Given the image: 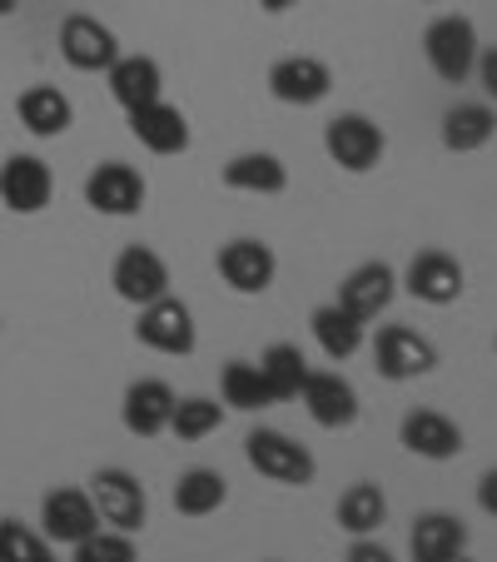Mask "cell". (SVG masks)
<instances>
[{
  "instance_id": "cell-1",
  "label": "cell",
  "mask_w": 497,
  "mask_h": 562,
  "mask_svg": "<svg viewBox=\"0 0 497 562\" xmlns=\"http://www.w3.org/2000/svg\"><path fill=\"white\" fill-rule=\"evenodd\" d=\"M244 458H249V468L259 477L279 483V488H308L318 477V458L298 438L279 434V428H255V434L244 438Z\"/></svg>"
},
{
  "instance_id": "cell-2",
  "label": "cell",
  "mask_w": 497,
  "mask_h": 562,
  "mask_svg": "<svg viewBox=\"0 0 497 562\" xmlns=\"http://www.w3.org/2000/svg\"><path fill=\"white\" fill-rule=\"evenodd\" d=\"M477 50H483V45H477V31L467 15H438V21L423 31V60L433 65V75L443 86L473 80Z\"/></svg>"
},
{
  "instance_id": "cell-3",
  "label": "cell",
  "mask_w": 497,
  "mask_h": 562,
  "mask_svg": "<svg viewBox=\"0 0 497 562\" xmlns=\"http://www.w3.org/2000/svg\"><path fill=\"white\" fill-rule=\"evenodd\" d=\"M90 503H95L100 522L105 528H120V532H139L149 522V493L129 468H95L90 477Z\"/></svg>"
},
{
  "instance_id": "cell-4",
  "label": "cell",
  "mask_w": 497,
  "mask_h": 562,
  "mask_svg": "<svg viewBox=\"0 0 497 562\" xmlns=\"http://www.w3.org/2000/svg\"><path fill=\"white\" fill-rule=\"evenodd\" d=\"M135 339L155 353H170V359H190L194 344H200V329H194V314L184 299L165 294L155 304L139 308V324H135Z\"/></svg>"
},
{
  "instance_id": "cell-5",
  "label": "cell",
  "mask_w": 497,
  "mask_h": 562,
  "mask_svg": "<svg viewBox=\"0 0 497 562\" xmlns=\"http://www.w3.org/2000/svg\"><path fill=\"white\" fill-rule=\"evenodd\" d=\"M324 149H328V159H334L339 170H349V175H369L373 165L383 159L388 139H383V130L373 125L369 115L349 110V115H334V120L324 125Z\"/></svg>"
},
{
  "instance_id": "cell-6",
  "label": "cell",
  "mask_w": 497,
  "mask_h": 562,
  "mask_svg": "<svg viewBox=\"0 0 497 562\" xmlns=\"http://www.w3.org/2000/svg\"><path fill=\"white\" fill-rule=\"evenodd\" d=\"M298 404L308 408L318 428L328 434H343V428L359 424V389L343 379L339 369H308L304 389H298Z\"/></svg>"
},
{
  "instance_id": "cell-7",
  "label": "cell",
  "mask_w": 497,
  "mask_h": 562,
  "mask_svg": "<svg viewBox=\"0 0 497 562\" xmlns=\"http://www.w3.org/2000/svg\"><path fill=\"white\" fill-rule=\"evenodd\" d=\"M373 369L388 383L423 379V373L438 369V349H433V339H423L418 329L388 324V329H379V339H373Z\"/></svg>"
},
{
  "instance_id": "cell-8",
  "label": "cell",
  "mask_w": 497,
  "mask_h": 562,
  "mask_svg": "<svg viewBox=\"0 0 497 562\" xmlns=\"http://www.w3.org/2000/svg\"><path fill=\"white\" fill-rule=\"evenodd\" d=\"M398 284L408 289L418 304L448 308V304H458V299H463L467 274H463V265H458L448 249H418V255L408 259V269H403Z\"/></svg>"
},
{
  "instance_id": "cell-9",
  "label": "cell",
  "mask_w": 497,
  "mask_h": 562,
  "mask_svg": "<svg viewBox=\"0 0 497 562\" xmlns=\"http://www.w3.org/2000/svg\"><path fill=\"white\" fill-rule=\"evenodd\" d=\"M145 175L135 170V165H125V159H105V165H95L86 180V204L95 214H110V220H129V214L145 210Z\"/></svg>"
},
{
  "instance_id": "cell-10",
  "label": "cell",
  "mask_w": 497,
  "mask_h": 562,
  "mask_svg": "<svg viewBox=\"0 0 497 562\" xmlns=\"http://www.w3.org/2000/svg\"><path fill=\"white\" fill-rule=\"evenodd\" d=\"M214 269L219 279L234 289V294H269V284L279 279V255L264 245V239H229L214 255Z\"/></svg>"
},
{
  "instance_id": "cell-11",
  "label": "cell",
  "mask_w": 497,
  "mask_h": 562,
  "mask_svg": "<svg viewBox=\"0 0 497 562\" xmlns=\"http://www.w3.org/2000/svg\"><path fill=\"white\" fill-rule=\"evenodd\" d=\"M60 55H65L70 70L100 75L120 60V41L100 15H65L60 21Z\"/></svg>"
},
{
  "instance_id": "cell-12",
  "label": "cell",
  "mask_w": 497,
  "mask_h": 562,
  "mask_svg": "<svg viewBox=\"0 0 497 562\" xmlns=\"http://www.w3.org/2000/svg\"><path fill=\"white\" fill-rule=\"evenodd\" d=\"M100 528V513L86 488H50L41 503V532L50 548H75Z\"/></svg>"
},
{
  "instance_id": "cell-13",
  "label": "cell",
  "mask_w": 497,
  "mask_h": 562,
  "mask_svg": "<svg viewBox=\"0 0 497 562\" xmlns=\"http://www.w3.org/2000/svg\"><path fill=\"white\" fill-rule=\"evenodd\" d=\"M328 90H334V70L318 55H284V60L269 65V95L279 105L308 110L318 100H328Z\"/></svg>"
},
{
  "instance_id": "cell-14",
  "label": "cell",
  "mask_w": 497,
  "mask_h": 562,
  "mask_svg": "<svg viewBox=\"0 0 497 562\" xmlns=\"http://www.w3.org/2000/svg\"><path fill=\"white\" fill-rule=\"evenodd\" d=\"M110 284H115V294L125 299V304L145 308L170 294V265L149 245H129V249H120L115 269H110Z\"/></svg>"
},
{
  "instance_id": "cell-15",
  "label": "cell",
  "mask_w": 497,
  "mask_h": 562,
  "mask_svg": "<svg viewBox=\"0 0 497 562\" xmlns=\"http://www.w3.org/2000/svg\"><path fill=\"white\" fill-rule=\"evenodd\" d=\"M55 194V175L41 155H11L0 165V204L11 214H41Z\"/></svg>"
},
{
  "instance_id": "cell-16",
  "label": "cell",
  "mask_w": 497,
  "mask_h": 562,
  "mask_svg": "<svg viewBox=\"0 0 497 562\" xmlns=\"http://www.w3.org/2000/svg\"><path fill=\"white\" fill-rule=\"evenodd\" d=\"M398 443L408 448L413 458H428V463H453L463 453V428L453 424L438 408H413L398 424Z\"/></svg>"
},
{
  "instance_id": "cell-17",
  "label": "cell",
  "mask_w": 497,
  "mask_h": 562,
  "mask_svg": "<svg viewBox=\"0 0 497 562\" xmlns=\"http://www.w3.org/2000/svg\"><path fill=\"white\" fill-rule=\"evenodd\" d=\"M393 299H398V274H393V265L369 259V265H359L353 274H343L339 299H334V304L349 308L353 318H363V324H369V318H379Z\"/></svg>"
},
{
  "instance_id": "cell-18",
  "label": "cell",
  "mask_w": 497,
  "mask_h": 562,
  "mask_svg": "<svg viewBox=\"0 0 497 562\" xmlns=\"http://www.w3.org/2000/svg\"><path fill=\"white\" fill-rule=\"evenodd\" d=\"M170 414H174V389L165 379H135L125 389V404H120V424L135 438H159L170 434Z\"/></svg>"
},
{
  "instance_id": "cell-19",
  "label": "cell",
  "mask_w": 497,
  "mask_h": 562,
  "mask_svg": "<svg viewBox=\"0 0 497 562\" xmlns=\"http://www.w3.org/2000/svg\"><path fill=\"white\" fill-rule=\"evenodd\" d=\"M129 135L149 149V155H184L190 149V120L180 105L155 100V105L129 110Z\"/></svg>"
},
{
  "instance_id": "cell-20",
  "label": "cell",
  "mask_w": 497,
  "mask_h": 562,
  "mask_svg": "<svg viewBox=\"0 0 497 562\" xmlns=\"http://www.w3.org/2000/svg\"><path fill=\"white\" fill-rule=\"evenodd\" d=\"M105 80H110V95H115V105L125 110V115L139 105L165 100V70H159V60H149V55H120V60L105 70Z\"/></svg>"
},
{
  "instance_id": "cell-21",
  "label": "cell",
  "mask_w": 497,
  "mask_h": 562,
  "mask_svg": "<svg viewBox=\"0 0 497 562\" xmlns=\"http://www.w3.org/2000/svg\"><path fill=\"white\" fill-rule=\"evenodd\" d=\"M224 190L234 194H284L289 190V165L279 155H269V149H244V155H234L229 165H224Z\"/></svg>"
},
{
  "instance_id": "cell-22",
  "label": "cell",
  "mask_w": 497,
  "mask_h": 562,
  "mask_svg": "<svg viewBox=\"0 0 497 562\" xmlns=\"http://www.w3.org/2000/svg\"><path fill=\"white\" fill-rule=\"evenodd\" d=\"M408 548L413 562H438V558H453V552H467V522L458 513H418L408 532Z\"/></svg>"
},
{
  "instance_id": "cell-23",
  "label": "cell",
  "mask_w": 497,
  "mask_h": 562,
  "mask_svg": "<svg viewBox=\"0 0 497 562\" xmlns=\"http://www.w3.org/2000/svg\"><path fill=\"white\" fill-rule=\"evenodd\" d=\"M308 329H314V344L324 349V359H334V363L353 359V353L369 344V324L353 318L349 308H339V304H318L314 314H308Z\"/></svg>"
},
{
  "instance_id": "cell-24",
  "label": "cell",
  "mask_w": 497,
  "mask_h": 562,
  "mask_svg": "<svg viewBox=\"0 0 497 562\" xmlns=\"http://www.w3.org/2000/svg\"><path fill=\"white\" fill-rule=\"evenodd\" d=\"M15 115H21V125L31 130L35 139H60L65 130L75 125V105L65 90L55 86H31L21 90V100H15Z\"/></svg>"
},
{
  "instance_id": "cell-25",
  "label": "cell",
  "mask_w": 497,
  "mask_h": 562,
  "mask_svg": "<svg viewBox=\"0 0 497 562\" xmlns=\"http://www.w3.org/2000/svg\"><path fill=\"white\" fill-rule=\"evenodd\" d=\"M497 135V110L487 100H458L443 110V145L453 155H473V149L493 145Z\"/></svg>"
},
{
  "instance_id": "cell-26",
  "label": "cell",
  "mask_w": 497,
  "mask_h": 562,
  "mask_svg": "<svg viewBox=\"0 0 497 562\" xmlns=\"http://www.w3.org/2000/svg\"><path fill=\"white\" fill-rule=\"evenodd\" d=\"M229 503V483L219 468H184L174 477V513L180 518H210Z\"/></svg>"
},
{
  "instance_id": "cell-27",
  "label": "cell",
  "mask_w": 497,
  "mask_h": 562,
  "mask_svg": "<svg viewBox=\"0 0 497 562\" xmlns=\"http://www.w3.org/2000/svg\"><path fill=\"white\" fill-rule=\"evenodd\" d=\"M334 518H339V528L349 538H379V528L388 522V498H383L379 483H349Z\"/></svg>"
},
{
  "instance_id": "cell-28",
  "label": "cell",
  "mask_w": 497,
  "mask_h": 562,
  "mask_svg": "<svg viewBox=\"0 0 497 562\" xmlns=\"http://www.w3.org/2000/svg\"><path fill=\"white\" fill-rule=\"evenodd\" d=\"M219 398L229 408H239V414H259V408H274V393H269L264 373H259V363L249 359H229L219 373Z\"/></svg>"
},
{
  "instance_id": "cell-29",
  "label": "cell",
  "mask_w": 497,
  "mask_h": 562,
  "mask_svg": "<svg viewBox=\"0 0 497 562\" xmlns=\"http://www.w3.org/2000/svg\"><path fill=\"white\" fill-rule=\"evenodd\" d=\"M259 373H264L269 393H274V404H284V398H298V389H304L308 379V359L298 344H269L264 353H259Z\"/></svg>"
},
{
  "instance_id": "cell-30",
  "label": "cell",
  "mask_w": 497,
  "mask_h": 562,
  "mask_svg": "<svg viewBox=\"0 0 497 562\" xmlns=\"http://www.w3.org/2000/svg\"><path fill=\"white\" fill-rule=\"evenodd\" d=\"M224 428V404L204 398V393H190V398H174V414H170V434L180 443H200V438L219 434Z\"/></svg>"
},
{
  "instance_id": "cell-31",
  "label": "cell",
  "mask_w": 497,
  "mask_h": 562,
  "mask_svg": "<svg viewBox=\"0 0 497 562\" xmlns=\"http://www.w3.org/2000/svg\"><path fill=\"white\" fill-rule=\"evenodd\" d=\"M0 562H55V548L45 542L41 528L0 518Z\"/></svg>"
},
{
  "instance_id": "cell-32",
  "label": "cell",
  "mask_w": 497,
  "mask_h": 562,
  "mask_svg": "<svg viewBox=\"0 0 497 562\" xmlns=\"http://www.w3.org/2000/svg\"><path fill=\"white\" fill-rule=\"evenodd\" d=\"M70 552H75L70 562H139L135 532H120V528H95L86 542H75Z\"/></svg>"
},
{
  "instance_id": "cell-33",
  "label": "cell",
  "mask_w": 497,
  "mask_h": 562,
  "mask_svg": "<svg viewBox=\"0 0 497 562\" xmlns=\"http://www.w3.org/2000/svg\"><path fill=\"white\" fill-rule=\"evenodd\" d=\"M477 86H483V95H487V105H497V45L493 50H477Z\"/></svg>"
},
{
  "instance_id": "cell-34",
  "label": "cell",
  "mask_w": 497,
  "mask_h": 562,
  "mask_svg": "<svg viewBox=\"0 0 497 562\" xmlns=\"http://www.w3.org/2000/svg\"><path fill=\"white\" fill-rule=\"evenodd\" d=\"M343 562H398V558H393L379 538H353V548H349V558Z\"/></svg>"
},
{
  "instance_id": "cell-35",
  "label": "cell",
  "mask_w": 497,
  "mask_h": 562,
  "mask_svg": "<svg viewBox=\"0 0 497 562\" xmlns=\"http://www.w3.org/2000/svg\"><path fill=\"white\" fill-rule=\"evenodd\" d=\"M477 508H483L487 518H497V468H487V473L477 477Z\"/></svg>"
},
{
  "instance_id": "cell-36",
  "label": "cell",
  "mask_w": 497,
  "mask_h": 562,
  "mask_svg": "<svg viewBox=\"0 0 497 562\" xmlns=\"http://www.w3.org/2000/svg\"><path fill=\"white\" fill-rule=\"evenodd\" d=\"M259 5H264V11H269V15H284V11H294L298 0H259Z\"/></svg>"
},
{
  "instance_id": "cell-37",
  "label": "cell",
  "mask_w": 497,
  "mask_h": 562,
  "mask_svg": "<svg viewBox=\"0 0 497 562\" xmlns=\"http://www.w3.org/2000/svg\"><path fill=\"white\" fill-rule=\"evenodd\" d=\"M15 5H21V0H0V15H11Z\"/></svg>"
},
{
  "instance_id": "cell-38",
  "label": "cell",
  "mask_w": 497,
  "mask_h": 562,
  "mask_svg": "<svg viewBox=\"0 0 497 562\" xmlns=\"http://www.w3.org/2000/svg\"><path fill=\"white\" fill-rule=\"evenodd\" d=\"M438 562H473V558H467V552H453V558H438Z\"/></svg>"
},
{
  "instance_id": "cell-39",
  "label": "cell",
  "mask_w": 497,
  "mask_h": 562,
  "mask_svg": "<svg viewBox=\"0 0 497 562\" xmlns=\"http://www.w3.org/2000/svg\"><path fill=\"white\" fill-rule=\"evenodd\" d=\"M423 5H433V0H423Z\"/></svg>"
}]
</instances>
